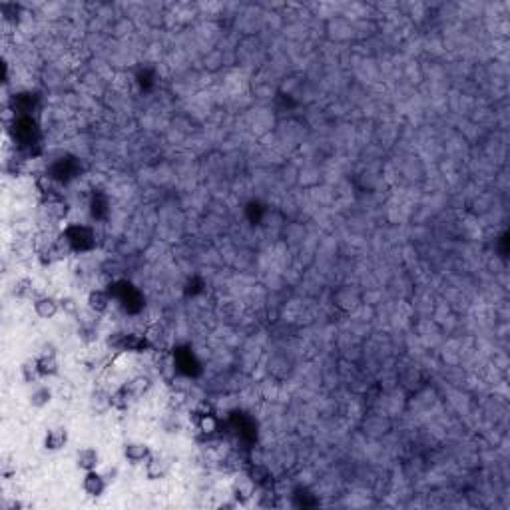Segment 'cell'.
<instances>
[{
  "mask_svg": "<svg viewBox=\"0 0 510 510\" xmlns=\"http://www.w3.org/2000/svg\"><path fill=\"white\" fill-rule=\"evenodd\" d=\"M34 309H36V313H38L40 317L50 319V317H54V315L58 313V303L54 301L52 297H42V299L36 301Z\"/></svg>",
  "mask_w": 510,
  "mask_h": 510,
  "instance_id": "cell-1",
  "label": "cell"
},
{
  "mask_svg": "<svg viewBox=\"0 0 510 510\" xmlns=\"http://www.w3.org/2000/svg\"><path fill=\"white\" fill-rule=\"evenodd\" d=\"M84 490L92 496H98L102 490H104V480L100 474H96L92 470H88V476L84 478Z\"/></svg>",
  "mask_w": 510,
  "mask_h": 510,
  "instance_id": "cell-2",
  "label": "cell"
},
{
  "mask_svg": "<svg viewBox=\"0 0 510 510\" xmlns=\"http://www.w3.org/2000/svg\"><path fill=\"white\" fill-rule=\"evenodd\" d=\"M78 464L86 470H92L98 466V452L94 448H84L78 452Z\"/></svg>",
  "mask_w": 510,
  "mask_h": 510,
  "instance_id": "cell-3",
  "label": "cell"
},
{
  "mask_svg": "<svg viewBox=\"0 0 510 510\" xmlns=\"http://www.w3.org/2000/svg\"><path fill=\"white\" fill-rule=\"evenodd\" d=\"M66 442V433L62 429H52L46 437V446L48 448H60Z\"/></svg>",
  "mask_w": 510,
  "mask_h": 510,
  "instance_id": "cell-4",
  "label": "cell"
},
{
  "mask_svg": "<svg viewBox=\"0 0 510 510\" xmlns=\"http://www.w3.org/2000/svg\"><path fill=\"white\" fill-rule=\"evenodd\" d=\"M126 457L130 461H134V463L144 461L148 457V448H146V444H128L126 446Z\"/></svg>",
  "mask_w": 510,
  "mask_h": 510,
  "instance_id": "cell-5",
  "label": "cell"
},
{
  "mask_svg": "<svg viewBox=\"0 0 510 510\" xmlns=\"http://www.w3.org/2000/svg\"><path fill=\"white\" fill-rule=\"evenodd\" d=\"M56 367H58V365H56L54 357H42V359L36 363V371L40 373V375H54V373L58 371Z\"/></svg>",
  "mask_w": 510,
  "mask_h": 510,
  "instance_id": "cell-6",
  "label": "cell"
},
{
  "mask_svg": "<svg viewBox=\"0 0 510 510\" xmlns=\"http://www.w3.org/2000/svg\"><path fill=\"white\" fill-rule=\"evenodd\" d=\"M90 307H92L94 311H104V309L108 307V295L102 293V291L92 293V295H90Z\"/></svg>",
  "mask_w": 510,
  "mask_h": 510,
  "instance_id": "cell-7",
  "label": "cell"
},
{
  "mask_svg": "<svg viewBox=\"0 0 510 510\" xmlns=\"http://www.w3.org/2000/svg\"><path fill=\"white\" fill-rule=\"evenodd\" d=\"M48 401H50V391H46V389H40L32 394V405H36V407H42Z\"/></svg>",
  "mask_w": 510,
  "mask_h": 510,
  "instance_id": "cell-8",
  "label": "cell"
}]
</instances>
